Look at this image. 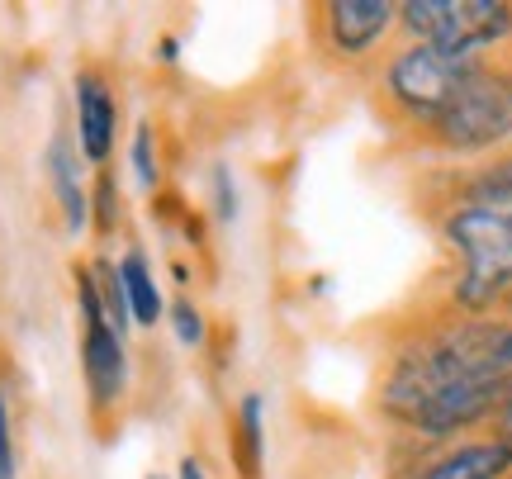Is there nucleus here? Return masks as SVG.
<instances>
[{"label": "nucleus", "mask_w": 512, "mask_h": 479, "mask_svg": "<svg viewBox=\"0 0 512 479\" xmlns=\"http://www.w3.org/2000/svg\"><path fill=\"white\" fill-rule=\"evenodd\" d=\"M403 29L451 57H470L512 34V5L503 0H408L399 10Z\"/></svg>", "instance_id": "3"}, {"label": "nucleus", "mask_w": 512, "mask_h": 479, "mask_svg": "<svg viewBox=\"0 0 512 479\" xmlns=\"http://www.w3.org/2000/svg\"><path fill=\"white\" fill-rule=\"evenodd\" d=\"M508 304H512V290H508Z\"/></svg>", "instance_id": "21"}, {"label": "nucleus", "mask_w": 512, "mask_h": 479, "mask_svg": "<svg viewBox=\"0 0 512 479\" xmlns=\"http://www.w3.org/2000/svg\"><path fill=\"white\" fill-rule=\"evenodd\" d=\"M119 285H124V304H128V323H138V328H152L157 318H162V290H157V280L147 271L143 252H128L119 266Z\"/></svg>", "instance_id": "11"}, {"label": "nucleus", "mask_w": 512, "mask_h": 479, "mask_svg": "<svg viewBox=\"0 0 512 479\" xmlns=\"http://www.w3.org/2000/svg\"><path fill=\"white\" fill-rule=\"evenodd\" d=\"M242 442L252 451V465L261 461V394H247L242 399Z\"/></svg>", "instance_id": "15"}, {"label": "nucleus", "mask_w": 512, "mask_h": 479, "mask_svg": "<svg viewBox=\"0 0 512 479\" xmlns=\"http://www.w3.org/2000/svg\"><path fill=\"white\" fill-rule=\"evenodd\" d=\"M446 238L460 247V309H494L512 290V209H479L465 204L446 219Z\"/></svg>", "instance_id": "2"}, {"label": "nucleus", "mask_w": 512, "mask_h": 479, "mask_svg": "<svg viewBox=\"0 0 512 479\" xmlns=\"http://www.w3.org/2000/svg\"><path fill=\"white\" fill-rule=\"evenodd\" d=\"M152 479H162V475H152Z\"/></svg>", "instance_id": "22"}, {"label": "nucleus", "mask_w": 512, "mask_h": 479, "mask_svg": "<svg viewBox=\"0 0 512 479\" xmlns=\"http://www.w3.org/2000/svg\"><path fill=\"white\" fill-rule=\"evenodd\" d=\"M384 408L427 437L489 418L512 399V323H465L394 361Z\"/></svg>", "instance_id": "1"}, {"label": "nucleus", "mask_w": 512, "mask_h": 479, "mask_svg": "<svg viewBox=\"0 0 512 479\" xmlns=\"http://www.w3.org/2000/svg\"><path fill=\"white\" fill-rule=\"evenodd\" d=\"M470 204H479V209H512V157L484 166L470 181Z\"/></svg>", "instance_id": "12"}, {"label": "nucleus", "mask_w": 512, "mask_h": 479, "mask_svg": "<svg viewBox=\"0 0 512 479\" xmlns=\"http://www.w3.org/2000/svg\"><path fill=\"white\" fill-rule=\"evenodd\" d=\"M114 124H119V114H114L110 86H105L95 72H81L76 76V148H81L86 162L100 166L110 157Z\"/></svg>", "instance_id": "7"}, {"label": "nucleus", "mask_w": 512, "mask_h": 479, "mask_svg": "<svg viewBox=\"0 0 512 479\" xmlns=\"http://www.w3.org/2000/svg\"><path fill=\"white\" fill-rule=\"evenodd\" d=\"M171 323H176V337H181L185 347H200L204 323H200V314H195L190 299H176V304H171Z\"/></svg>", "instance_id": "14"}, {"label": "nucleus", "mask_w": 512, "mask_h": 479, "mask_svg": "<svg viewBox=\"0 0 512 479\" xmlns=\"http://www.w3.org/2000/svg\"><path fill=\"white\" fill-rule=\"evenodd\" d=\"M133 176H138L143 190L157 185V148H152V129L147 124H138V133H133Z\"/></svg>", "instance_id": "13"}, {"label": "nucleus", "mask_w": 512, "mask_h": 479, "mask_svg": "<svg viewBox=\"0 0 512 479\" xmlns=\"http://www.w3.org/2000/svg\"><path fill=\"white\" fill-rule=\"evenodd\" d=\"M479 62L470 57H451L441 53V48H427V43H413V48H403L394 62H389V95L399 100L408 114H418V119H437L446 105H451V95L460 91V81L475 72Z\"/></svg>", "instance_id": "5"}, {"label": "nucleus", "mask_w": 512, "mask_h": 479, "mask_svg": "<svg viewBox=\"0 0 512 479\" xmlns=\"http://www.w3.org/2000/svg\"><path fill=\"white\" fill-rule=\"evenodd\" d=\"M81 370H86V385H91L95 408H110L128 385V356H124V337L114 332L105 304L95 295L91 271H81Z\"/></svg>", "instance_id": "6"}, {"label": "nucleus", "mask_w": 512, "mask_h": 479, "mask_svg": "<svg viewBox=\"0 0 512 479\" xmlns=\"http://www.w3.org/2000/svg\"><path fill=\"white\" fill-rule=\"evenodd\" d=\"M214 181H219V214L223 219H233L238 200H233V181H228V171H223V166H219V176H214Z\"/></svg>", "instance_id": "18"}, {"label": "nucleus", "mask_w": 512, "mask_h": 479, "mask_svg": "<svg viewBox=\"0 0 512 479\" xmlns=\"http://www.w3.org/2000/svg\"><path fill=\"white\" fill-rule=\"evenodd\" d=\"M48 181H53V195L62 204V219L72 233L86 228V185H81V157H76L72 138L67 133H57L53 143H48Z\"/></svg>", "instance_id": "9"}, {"label": "nucleus", "mask_w": 512, "mask_h": 479, "mask_svg": "<svg viewBox=\"0 0 512 479\" xmlns=\"http://www.w3.org/2000/svg\"><path fill=\"white\" fill-rule=\"evenodd\" d=\"M512 465L508 442H470L456 446L451 456H441L437 465H427L418 479H503Z\"/></svg>", "instance_id": "10"}, {"label": "nucleus", "mask_w": 512, "mask_h": 479, "mask_svg": "<svg viewBox=\"0 0 512 479\" xmlns=\"http://www.w3.org/2000/svg\"><path fill=\"white\" fill-rule=\"evenodd\" d=\"M498 427H503V437H498V442H508L512 446V399L503 408H498Z\"/></svg>", "instance_id": "19"}, {"label": "nucleus", "mask_w": 512, "mask_h": 479, "mask_svg": "<svg viewBox=\"0 0 512 479\" xmlns=\"http://www.w3.org/2000/svg\"><path fill=\"white\" fill-rule=\"evenodd\" d=\"M95 223H100V228H110L114 223V185H110V176H100V190H95Z\"/></svg>", "instance_id": "16"}, {"label": "nucleus", "mask_w": 512, "mask_h": 479, "mask_svg": "<svg viewBox=\"0 0 512 479\" xmlns=\"http://www.w3.org/2000/svg\"><path fill=\"white\" fill-rule=\"evenodd\" d=\"M176 479H209V475H204L200 461H181V475H176Z\"/></svg>", "instance_id": "20"}, {"label": "nucleus", "mask_w": 512, "mask_h": 479, "mask_svg": "<svg viewBox=\"0 0 512 479\" xmlns=\"http://www.w3.org/2000/svg\"><path fill=\"white\" fill-rule=\"evenodd\" d=\"M394 5H384V0H332L328 5V34H332V48L347 57H361L370 53L384 34H389V24H394Z\"/></svg>", "instance_id": "8"}, {"label": "nucleus", "mask_w": 512, "mask_h": 479, "mask_svg": "<svg viewBox=\"0 0 512 479\" xmlns=\"http://www.w3.org/2000/svg\"><path fill=\"white\" fill-rule=\"evenodd\" d=\"M432 129L446 148L479 152L512 138V76L475 67L451 95V105L432 119Z\"/></svg>", "instance_id": "4"}, {"label": "nucleus", "mask_w": 512, "mask_h": 479, "mask_svg": "<svg viewBox=\"0 0 512 479\" xmlns=\"http://www.w3.org/2000/svg\"><path fill=\"white\" fill-rule=\"evenodd\" d=\"M0 479H15V446H10V423H5V404H0Z\"/></svg>", "instance_id": "17"}]
</instances>
